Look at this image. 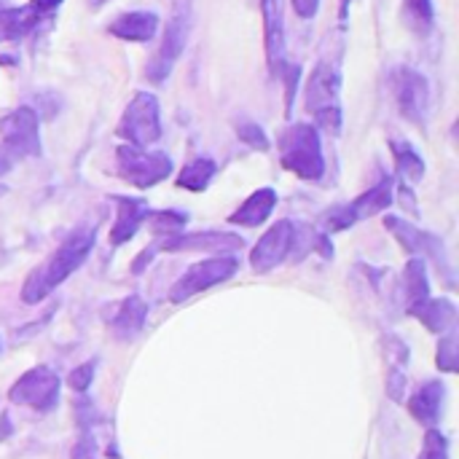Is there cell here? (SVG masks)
<instances>
[{
  "instance_id": "16",
  "label": "cell",
  "mask_w": 459,
  "mask_h": 459,
  "mask_svg": "<svg viewBox=\"0 0 459 459\" xmlns=\"http://www.w3.org/2000/svg\"><path fill=\"white\" fill-rule=\"evenodd\" d=\"M266 24V56L272 70L280 67L285 51V0H261Z\"/></svg>"
},
{
  "instance_id": "31",
  "label": "cell",
  "mask_w": 459,
  "mask_h": 459,
  "mask_svg": "<svg viewBox=\"0 0 459 459\" xmlns=\"http://www.w3.org/2000/svg\"><path fill=\"white\" fill-rule=\"evenodd\" d=\"M94 368H97V363H94V360H86V363H81L78 368H73V371H70V377H67L70 387H73L75 393H86V390L91 387Z\"/></svg>"
},
{
  "instance_id": "10",
  "label": "cell",
  "mask_w": 459,
  "mask_h": 459,
  "mask_svg": "<svg viewBox=\"0 0 459 459\" xmlns=\"http://www.w3.org/2000/svg\"><path fill=\"white\" fill-rule=\"evenodd\" d=\"M395 202L393 196V180L385 178L379 186H374L371 191H366L363 196L352 199L350 204H342V207H333L331 212H325V226L328 231H344L382 210H387L390 204Z\"/></svg>"
},
{
  "instance_id": "35",
  "label": "cell",
  "mask_w": 459,
  "mask_h": 459,
  "mask_svg": "<svg viewBox=\"0 0 459 459\" xmlns=\"http://www.w3.org/2000/svg\"><path fill=\"white\" fill-rule=\"evenodd\" d=\"M97 3H105V0H97Z\"/></svg>"
},
{
  "instance_id": "8",
  "label": "cell",
  "mask_w": 459,
  "mask_h": 459,
  "mask_svg": "<svg viewBox=\"0 0 459 459\" xmlns=\"http://www.w3.org/2000/svg\"><path fill=\"white\" fill-rule=\"evenodd\" d=\"M8 401L13 406H27L46 414L59 403V377L46 366H35L13 382V387L8 390Z\"/></svg>"
},
{
  "instance_id": "27",
  "label": "cell",
  "mask_w": 459,
  "mask_h": 459,
  "mask_svg": "<svg viewBox=\"0 0 459 459\" xmlns=\"http://www.w3.org/2000/svg\"><path fill=\"white\" fill-rule=\"evenodd\" d=\"M145 221H151L153 234H159V237H178V231H183L188 215L178 212V210H164V212L145 215Z\"/></svg>"
},
{
  "instance_id": "21",
  "label": "cell",
  "mask_w": 459,
  "mask_h": 459,
  "mask_svg": "<svg viewBox=\"0 0 459 459\" xmlns=\"http://www.w3.org/2000/svg\"><path fill=\"white\" fill-rule=\"evenodd\" d=\"M274 207H277V191L274 188H258L250 199H245V204H239V210H234L229 215V221L237 226L253 229V226H261L272 215Z\"/></svg>"
},
{
  "instance_id": "25",
  "label": "cell",
  "mask_w": 459,
  "mask_h": 459,
  "mask_svg": "<svg viewBox=\"0 0 459 459\" xmlns=\"http://www.w3.org/2000/svg\"><path fill=\"white\" fill-rule=\"evenodd\" d=\"M390 148H393V153H395V169H398V175L406 178V180H411V183L422 180V175H425V161H422V156L414 151V145H409V143H403V140H393Z\"/></svg>"
},
{
  "instance_id": "22",
  "label": "cell",
  "mask_w": 459,
  "mask_h": 459,
  "mask_svg": "<svg viewBox=\"0 0 459 459\" xmlns=\"http://www.w3.org/2000/svg\"><path fill=\"white\" fill-rule=\"evenodd\" d=\"M403 293H406V312L417 309L422 301L430 299V280L422 258H411L403 269Z\"/></svg>"
},
{
  "instance_id": "3",
  "label": "cell",
  "mask_w": 459,
  "mask_h": 459,
  "mask_svg": "<svg viewBox=\"0 0 459 459\" xmlns=\"http://www.w3.org/2000/svg\"><path fill=\"white\" fill-rule=\"evenodd\" d=\"M0 178L8 175L22 159L40 156L38 113L32 108H16L0 118Z\"/></svg>"
},
{
  "instance_id": "11",
  "label": "cell",
  "mask_w": 459,
  "mask_h": 459,
  "mask_svg": "<svg viewBox=\"0 0 459 459\" xmlns=\"http://www.w3.org/2000/svg\"><path fill=\"white\" fill-rule=\"evenodd\" d=\"M395 97H398V108L401 113L414 121V124H425L428 110H430V83L422 73L401 67L395 73Z\"/></svg>"
},
{
  "instance_id": "26",
  "label": "cell",
  "mask_w": 459,
  "mask_h": 459,
  "mask_svg": "<svg viewBox=\"0 0 459 459\" xmlns=\"http://www.w3.org/2000/svg\"><path fill=\"white\" fill-rule=\"evenodd\" d=\"M403 22L409 24L411 32L428 35L436 22L433 0H403Z\"/></svg>"
},
{
  "instance_id": "1",
  "label": "cell",
  "mask_w": 459,
  "mask_h": 459,
  "mask_svg": "<svg viewBox=\"0 0 459 459\" xmlns=\"http://www.w3.org/2000/svg\"><path fill=\"white\" fill-rule=\"evenodd\" d=\"M94 247V231L91 229H81V231H73L51 258H46L24 282L22 288V301L24 304H38L43 301L54 288H59L91 253Z\"/></svg>"
},
{
  "instance_id": "14",
  "label": "cell",
  "mask_w": 459,
  "mask_h": 459,
  "mask_svg": "<svg viewBox=\"0 0 459 459\" xmlns=\"http://www.w3.org/2000/svg\"><path fill=\"white\" fill-rule=\"evenodd\" d=\"M242 247V237L229 234V231H199V234H183V237H169L167 242L159 245L164 253H194V250H210V253H234Z\"/></svg>"
},
{
  "instance_id": "32",
  "label": "cell",
  "mask_w": 459,
  "mask_h": 459,
  "mask_svg": "<svg viewBox=\"0 0 459 459\" xmlns=\"http://www.w3.org/2000/svg\"><path fill=\"white\" fill-rule=\"evenodd\" d=\"M290 3H293L296 13L301 19H312L317 13V8H320V0H290Z\"/></svg>"
},
{
  "instance_id": "7",
  "label": "cell",
  "mask_w": 459,
  "mask_h": 459,
  "mask_svg": "<svg viewBox=\"0 0 459 459\" xmlns=\"http://www.w3.org/2000/svg\"><path fill=\"white\" fill-rule=\"evenodd\" d=\"M116 169L126 183L151 188L172 175V159L167 153H153L137 145H121L116 151Z\"/></svg>"
},
{
  "instance_id": "17",
  "label": "cell",
  "mask_w": 459,
  "mask_h": 459,
  "mask_svg": "<svg viewBox=\"0 0 459 459\" xmlns=\"http://www.w3.org/2000/svg\"><path fill=\"white\" fill-rule=\"evenodd\" d=\"M444 398H446V387L444 382H425L409 401V411L417 422L433 428L441 420L444 411Z\"/></svg>"
},
{
  "instance_id": "4",
  "label": "cell",
  "mask_w": 459,
  "mask_h": 459,
  "mask_svg": "<svg viewBox=\"0 0 459 459\" xmlns=\"http://www.w3.org/2000/svg\"><path fill=\"white\" fill-rule=\"evenodd\" d=\"M339 73L336 67H331L328 62H320L304 89V100H307V110L312 113L315 124L323 126L331 134L342 132V102H339Z\"/></svg>"
},
{
  "instance_id": "15",
  "label": "cell",
  "mask_w": 459,
  "mask_h": 459,
  "mask_svg": "<svg viewBox=\"0 0 459 459\" xmlns=\"http://www.w3.org/2000/svg\"><path fill=\"white\" fill-rule=\"evenodd\" d=\"M116 207H118V212H116V223H113V229H110V242H113V245H124V242H129V239L137 234V229L143 226V221H145V215H148V204H145V199L116 196Z\"/></svg>"
},
{
  "instance_id": "29",
  "label": "cell",
  "mask_w": 459,
  "mask_h": 459,
  "mask_svg": "<svg viewBox=\"0 0 459 459\" xmlns=\"http://www.w3.org/2000/svg\"><path fill=\"white\" fill-rule=\"evenodd\" d=\"M417 459H449V441L441 430L430 428L422 441V452Z\"/></svg>"
},
{
  "instance_id": "5",
  "label": "cell",
  "mask_w": 459,
  "mask_h": 459,
  "mask_svg": "<svg viewBox=\"0 0 459 459\" xmlns=\"http://www.w3.org/2000/svg\"><path fill=\"white\" fill-rule=\"evenodd\" d=\"M188 32H191V0H175L172 16L161 35V46L153 54V59L148 62V81L161 83L169 78L175 62L180 59V54L186 48Z\"/></svg>"
},
{
  "instance_id": "12",
  "label": "cell",
  "mask_w": 459,
  "mask_h": 459,
  "mask_svg": "<svg viewBox=\"0 0 459 459\" xmlns=\"http://www.w3.org/2000/svg\"><path fill=\"white\" fill-rule=\"evenodd\" d=\"M293 231L296 226L290 221H277L253 247L250 253V264H253V272L264 274V272H272L274 266H280L290 250H293Z\"/></svg>"
},
{
  "instance_id": "19",
  "label": "cell",
  "mask_w": 459,
  "mask_h": 459,
  "mask_svg": "<svg viewBox=\"0 0 459 459\" xmlns=\"http://www.w3.org/2000/svg\"><path fill=\"white\" fill-rule=\"evenodd\" d=\"M409 315L417 317L430 333H446L457 325V307L449 299H428Z\"/></svg>"
},
{
  "instance_id": "23",
  "label": "cell",
  "mask_w": 459,
  "mask_h": 459,
  "mask_svg": "<svg viewBox=\"0 0 459 459\" xmlns=\"http://www.w3.org/2000/svg\"><path fill=\"white\" fill-rule=\"evenodd\" d=\"M40 16L43 13L35 11L32 5L0 11V40H19V38L30 35V30L40 22Z\"/></svg>"
},
{
  "instance_id": "34",
  "label": "cell",
  "mask_w": 459,
  "mask_h": 459,
  "mask_svg": "<svg viewBox=\"0 0 459 459\" xmlns=\"http://www.w3.org/2000/svg\"><path fill=\"white\" fill-rule=\"evenodd\" d=\"M350 3H352V0H342V13H347V8H350Z\"/></svg>"
},
{
  "instance_id": "28",
  "label": "cell",
  "mask_w": 459,
  "mask_h": 459,
  "mask_svg": "<svg viewBox=\"0 0 459 459\" xmlns=\"http://www.w3.org/2000/svg\"><path fill=\"white\" fill-rule=\"evenodd\" d=\"M438 368L446 371V374H457L459 368V339L457 331L452 328L441 342H438Z\"/></svg>"
},
{
  "instance_id": "33",
  "label": "cell",
  "mask_w": 459,
  "mask_h": 459,
  "mask_svg": "<svg viewBox=\"0 0 459 459\" xmlns=\"http://www.w3.org/2000/svg\"><path fill=\"white\" fill-rule=\"evenodd\" d=\"M30 3H32V8H35V11L46 13V11H54L62 0H30Z\"/></svg>"
},
{
  "instance_id": "2",
  "label": "cell",
  "mask_w": 459,
  "mask_h": 459,
  "mask_svg": "<svg viewBox=\"0 0 459 459\" xmlns=\"http://www.w3.org/2000/svg\"><path fill=\"white\" fill-rule=\"evenodd\" d=\"M280 161L301 180H320L325 172L323 145L315 124H293L280 134Z\"/></svg>"
},
{
  "instance_id": "6",
  "label": "cell",
  "mask_w": 459,
  "mask_h": 459,
  "mask_svg": "<svg viewBox=\"0 0 459 459\" xmlns=\"http://www.w3.org/2000/svg\"><path fill=\"white\" fill-rule=\"evenodd\" d=\"M121 140L137 148H148L161 137V108L151 91H137L126 105L121 124L116 129Z\"/></svg>"
},
{
  "instance_id": "20",
  "label": "cell",
  "mask_w": 459,
  "mask_h": 459,
  "mask_svg": "<svg viewBox=\"0 0 459 459\" xmlns=\"http://www.w3.org/2000/svg\"><path fill=\"white\" fill-rule=\"evenodd\" d=\"M145 317H148V307H145V301L140 296L124 299L121 307H118V312H116V317H113V323H110L113 336L118 342H132L143 331Z\"/></svg>"
},
{
  "instance_id": "24",
  "label": "cell",
  "mask_w": 459,
  "mask_h": 459,
  "mask_svg": "<svg viewBox=\"0 0 459 459\" xmlns=\"http://www.w3.org/2000/svg\"><path fill=\"white\" fill-rule=\"evenodd\" d=\"M218 172V164L207 156H199L194 161H188L183 169H180V178H178V186L186 188V191H204L210 186V180L215 178Z\"/></svg>"
},
{
  "instance_id": "30",
  "label": "cell",
  "mask_w": 459,
  "mask_h": 459,
  "mask_svg": "<svg viewBox=\"0 0 459 459\" xmlns=\"http://www.w3.org/2000/svg\"><path fill=\"white\" fill-rule=\"evenodd\" d=\"M237 134H239V140H242L245 145H250V148H255V151H266V148H269L266 132H264L255 121H250V118H239V121H237Z\"/></svg>"
},
{
  "instance_id": "18",
  "label": "cell",
  "mask_w": 459,
  "mask_h": 459,
  "mask_svg": "<svg viewBox=\"0 0 459 459\" xmlns=\"http://www.w3.org/2000/svg\"><path fill=\"white\" fill-rule=\"evenodd\" d=\"M156 32H159V16L153 11H129L110 24V35L134 43H145Z\"/></svg>"
},
{
  "instance_id": "13",
  "label": "cell",
  "mask_w": 459,
  "mask_h": 459,
  "mask_svg": "<svg viewBox=\"0 0 459 459\" xmlns=\"http://www.w3.org/2000/svg\"><path fill=\"white\" fill-rule=\"evenodd\" d=\"M385 226H387V231L401 242V247H403L406 253H411V255H417V258H422V255H430V258H436V261L441 258V264L446 266V250H444V245H441L438 237L422 231V229H417L414 223H409V221H403V218H395V215L385 218Z\"/></svg>"
},
{
  "instance_id": "9",
  "label": "cell",
  "mask_w": 459,
  "mask_h": 459,
  "mask_svg": "<svg viewBox=\"0 0 459 459\" xmlns=\"http://www.w3.org/2000/svg\"><path fill=\"white\" fill-rule=\"evenodd\" d=\"M239 264L237 258L231 255H218V258H210V261H199L194 264L169 290V301L172 304H183L188 301L191 296L202 293V290H210L212 285H221L226 280H231L237 274Z\"/></svg>"
}]
</instances>
